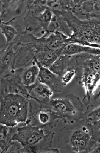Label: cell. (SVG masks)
<instances>
[{
    "label": "cell",
    "instance_id": "obj_14",
    "mask_svg": "<svg viewBox=\"0 0 100 153\" xmlns=\"http://www.w3.org/2000/svg\"><path fill=\"white\" fill-rule=\"evenodd\" d=\"M53 93L48 86L39 81L30 91V99L35 100L39 106L48 107Z\"/></svg>",
    "mask_w": 100,
    "mask_h": 153
},
{
    "label": "cell",
    "instance_id": "obj_10",
    "mask_svg": "<svg viewBox=\"0 0 100 153\" xmlns=\"http://www.w3.org/2000/svg\"><path fill=\"white\" fill-rule=\"evenodd\" d=\"M18 48H16L12 43H11L6 44L1 50V79L10 75L15 70Z\"/></svg>",
    "mask_w": 100,
    "mask_h": 153
},
{
    "label": "cell",
    "instance_id": "obj_18",
    "mask_svg": "<svg viewBox=\"0 0 100 153\" xmlns=\"http://www.w3.org/2000/svg\"><path fill=\"white\" fill-rule=\"evenodd\" d=\"M82 53L99 55H100V49L72 43L65 47L62 54L72 56Z\"/></svg>",
    "mask_w": 100,
    "mask_h": 153
},
{
    "label": "cell",
    "instance_id": "obj_1",
    "mask_svg": "<svg viewBox=\"0 0 100 153\" xmlns=\"http://www.w3.org/2000/svg\"><path fill=\"white\" fill-rule=\"evenodd\" d=\"M57 142L60 153H91L96 145L92 140L91 124L84 119L62 128Z\"/></svg>",
    "mask_w": 100,
    "mask_h": 153
},
{
    "label": "cell",
    "instance_id": "obj_15",
    "mask_svg": "<svg viewBox=\"0 0 100 153\" xmlns=\"http://www.w3.org/2000/svg\"><path fill=\"white\" fill-rule=\"evenodd\" d=\"M17 17H14L9 22L1 21V30L6 40V44L13 42L23 32L19 25H13L12 22Z\"/></svg>",
    "mask_w": 100,
    "mask_h": 153
},
{
    "label": "cell",
    "instance_id": "obj_3",
    "mask_svg": "<svg viewBox=\"0 0 100 153\" xmlns=\"http://www.w3.org/2000/svg\"><path fill=\"white\" fill-rule=\"evenodd\" d=\"M0 122L15 127L30 123L31 102L26 97L16 92L1 94Z\"/></svg>",
    "mask_w": 100,
    "mask_h": 153
},
{
    "label": "cell",
    "instance_id": "obj_21",
    "mask_svg": "<svg viewBox=\"0 0 100 153\" xmlns=\"http://www.w3.org/2000/svg\"><path fill=\"white\" fill-rule=\"evenodd\" d=\"M85 113H88L100 106V81L89 98Z\"/></svg>",
    "mask_w": 100,
    "mask_h": 153
},
{
    "label": "cell",
    "instance_id": "obj_4",
    "mask_svg": "<svg viewBox=\"0 0 100 153\" xmlns=\"http://www.w3.org/2000/svg\"><path fill=\"white\" fill-rule=\"evenodd\" d=\"M54 133L27 123L18 126L12 138L22 146V153H45L51 148Z\"/></svg>",
    "mask_w": 100,
    "mask_h": 153
},
{
    "label": "cell",
    "instance_id": "obj_2",
    "mask_svg": "<svg viewBox=\"0 0 100 153\" xmlns=\"http://www.w3.org/2000/svg\"><path fill=\"white\" fill-rule=\"evenodd\" d=\"M61 16L71 31L68 44H76L100 49V17L81 19L68 9L60 7L52 9Z\"/></svg>",
    "mask_w": 100,
    "mask_h": 153
},
{
    "label": "cell",
    "instance_id": "obj_20",
    "mask_svg": "<svg viewBox=\"0 0 100 153\" xmlns=\"http://www.w3.org/2000/svg\"><path fill=\"white\" fill-rule=\"evenodd\" d=\"M54 13L48 7L39 16H37L40 21L44 36H45L50 23L53 19Z\"/></svg>",
    "mask_w": 100,
    "mask_h": 153
},
{
    "label": "cell",
    "instance_id": "obj_11",
    "mask_svg": "<svg viewBox=\"0 0 100 153\" xmlns=\"http://www.w3.org/2000/svg\"><path fill=\"white\" fill-rule=\"evenodd\" d=\"M34 61L39 67L38 80L39 82L48 86L54 93L61 92L64 87L61 77L54 74L49 68L40 65L35 58Z\"/></svg>",
    "mask_w": 100,
    "mask_h": 153
},
{
    "label": "cell",
    "instance_id": "obj_6",
    "mask_svg": "<svg viewBox=\"0 0 100 153\" xmlns=\"http://www.w3.org/2000/svg\"><path fill=\"white\" fill-rule=\"evenodd\" d=\"M30 119L31 124L46 130L53 129L60 121L59 118L51 108L47 106H39L35 108L31 105Z\"/></svg>",
    "mask_w": 100,
    "mask_h": 153
},
{
    "label": "cell",
    "instance_id": "obj_9",
    "mask_svg": "<svg viewBox=\"0 0 100 153\" xmlns=\"http://www.w3.org/2000/svg\"><path fill=\"white\" fill-rule=\"evenodd\" d=\"M81 19L100 17V1H71L70 10Z\"/></svg>",
    "mask_w": 100,
    "mask_h": 153
},
{
    "label": "cell",
    "instance_id": "obj_8",
    "mask_svg": "<svg viewBox=\"0 0 100 153\" xmlns=\"http://www.w3.org/2000/svg\"><path fill=\"white\" fill-rule=\"evenodd\" d=\"M75 70L76 80L81 86L84 87L85 91L82 101L87 106L90 95L100 82V75L84 66H79Z\"/></svg>",
    "mask_w": 100,
    "mask_h": 153
},
{
    "label": "cell",
    "instance_id": "obj_13",
    "mask_svg": "<svg viewBox=\"0 0 100 153\" xmlns=\"http://www.w3.org/2000/svg\"><path fill=\"white\" fill-rule=\"evenodd\" d=\"M73 69L79 66H84L100 75V55H96L82 53L71 56Z\"/></svg>",
    "mask_w": 100,
    "mask_h": 153
},
{
    "label": "cell",
    "instance_id": "obj_19",
    "mask_svg": "<svg viewBox=\"0 0 100 153\" xmlns=\"http://www.w3.org/2000/svg\"><path fill=\"white\" fill-rule=\"evenodd\" d=\"M71 56L62 54L53 63L49 69L54 74L61 77L69 69Z\"/></svg>",
    "mask_w": 100,
    "mask_h": 153
},
{
    "label": "cell",
    "instance_id": "obj_23",
    "mask_svg": "<svg viewBox=\"0 0 100 153\" xmlns=\"http://www.w3.org/2000/svg\"><path fill=\"white\" fill-rule=\"evenodd\" d=\"M76 71L75 69L68 70L61 77L62 83L64 87L67 86L72 80L76 78Z\"/></svg>",
    "mask_w": 100,
    "mask_h": 153
},
{
    "label": "cell",
    "instance_id": "obj_7",
    "mask_svg": "<svg viewBox=\"0 0 100 153\" xmlns=\"http://www.w3.org/2000/svg\"><path fill=\"white\" fill-rule=\"evenodd\" d=\"M39 69L35 61L30 65L16 69L9 76V78L18 85L30 91L39 82Z\"/></svg>",
    "mask_w": 100,
    "mask_h": 153
},
{
    "label": "cell",
    "instance_id": "obj_17",
    "mask_svg": "<svg viewBox=\"0 0 100 153\" xmlns=\"http://www.w3.org/2000/svg\"><path fill=\"white\" fill-rule=\"evenodd\" d=\"M64 49L46 50L37 52L35 53V58L43 66L49 68L62 54Z\"/></svg>",
    "mask_w": 100,
    "mask_h": 153
},
{
    "label": "cell",
    "instance_id": "obj_24",
    "mask_svg": "<svg viewBox=\"0 0 100 153\" xmlns=\"http://www.w3.org/2000/svg\"><path fill=\"white\" fill-rule=\"evenodd\" d=\"M91 124L92 140L96 143H100V119Z\"/></svg>",
    "mask_w": 100,
    "mask_h": 153
},
{
    "label": "cell",
    "instance_id": "obj_16",
    "mask_svg": "<svg viewBox=\"0 0 100 153\" xmlns=\"http://www.w3.org/2000/svg\"><path fill=\"white\" fill-rule=\"evenodd\" d=\"M21 126V125H20ZM11 127L1 124L0 127V151L1 153H8L9 148L13 144L12 138L18 126Z\"/></svg>",
    "mask_w": 100,
    "mask_h": 153
},
{
    "label": "cell",
    "instance_id": "obj_5",
    "mask_svg": "<svg viewBox=\"0 0 100 153\" xmlns=\"http://www.w3.org/2000/svg\"><path fill=\"white\" fill-rule=\"evenodd\" d=\"M84 105L79 97L69 94L60 97L52 98L48 107L60 121L67 124L83 118L85 112Z\"/></svg>",
    "mask_w": 100,
    "mask_h": 153
},
{
    "label": "cell",
    "instance_id": "obj_22",
    "mask_svg": "<svg viewBox=\"0 0 100 153\" xmlns=\"http://www.w3.org/2000/svg\"><path fill=\"white\" fill-rule=\"evenodd\" d=\"M88 122L92 123L100 119V106L90 111L88 113H85L83 118Z\"/></svg>",
    "mask_w": 100,
    "mask_h": 153
},
{
    "label": "cell",
    "instance_id": "obj_12",
    "mask_svg": "<svg viewBox=\"0 0 100 153\" xmlns=\"http://www.w3.org/2000/svg\"><path fill=\"white\" fill-rule=\"evenodd\" d=\"M68 36L59 31L51 33L46 36L40 37V49L41 51L57 50L64 49L68 44Z\"/></svg>",
    "mask_w": 100,
    "mask_h": 153
}]
</instances>
